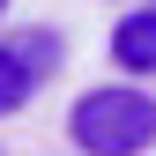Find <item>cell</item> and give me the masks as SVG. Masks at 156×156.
I'll use <instances>...</instances> for the list:
<instances>
[{"label":"cell","instance_id":"1","mask_svg":"<svg viewBox=\"0 0 156 156\" xmlns=\"http://www.w3.org/2000/svg\"><path fill=\"white\" fill-rule=\"evenodd\" d=\"M67 134L74 149H97V156H126V149H149L156 141V97L134 82H104V89H82L67 112Z\"/></svg>","mask_w":156,"mask_h":156},{"label":"cell","instance_id":"2","mask_svg":"<svg viewBox=\"0 0 156 156\" xmlns=\"http://www.w3.org/2000/svg\"><path fill=\"white\" fill-rule=\"evenodd\" d=\"M112 60H119L126 74H156V8L119 15V30H112Z\"/></svg>","mask_w":156,"mask_h":156},{"label":"cell","instance_id":"3","mask_svg":"<svg viewBox=\"0 0 156 156\" xmlns=\"http://www.w3.org/2000/svg\"><path fill=\"white\" fill-rule=\"evenodd\" d=\"M30 89H37L30 60H23L15 45H0V119H8V112H23V104H30Z\"/></svg>","mask_w":156,"mask_h":156},{"label":"cell","instance_id":"4","mask_svg":"<svg viewBox=\"0 0 156 156\" xmlns=\"http://www.w3.org/2000/svg\"><path fill=\"white\" fill-rule=\"evenodd\" d=\"M15 52L30 60V74H52V67H60V37H52V30H23Z\"/></svg>","mask_w":156,"mask_h":156},{"label":"cell","instance_id":"5","mask_svg":"<svg viewBox=\"0 0 156 156\" xmlns=\"http://www.w3.org/2000/svg\"><path fill=\"white\" fill-rule=\"evenodd\" d=\"M0 15H8V0H0Z\"/></svg>","mask_w":156,"mask_h":156}]
</instances>
